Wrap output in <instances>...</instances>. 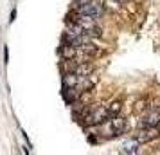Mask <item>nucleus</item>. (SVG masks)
<instances>
[{
    "instance_id": "1",
    "label": "nucleus",
    "mask_w": 160,
    "mask_h": 155,
    "mask_svg": "<svg viewBox=\"0 0 160 155\" xmlns=\"http://www.w3.org/2000/svg\"><path fill=\"white\" fill-rule=\"evenodd\" d=\"M74 11H78L81 15H87V16H94L95 20H99L104 16V4L97 2V0H76L72 6Z\"/></svg>"
},
{
    "instance_id": "2",
    "label": "nucleus",
    "mask_w": 160,
    "mask_h": 155,
    "mask_svg": "<svg viewBox=\"0 0 160 155\" xmlns=\"http://www.w3.org/2000/svg\"><path fill=\"white\" fill-rule=\"evenodd\" d=\"M104 125H106V130H108V133H112L113 137H115V135H121V133H124L126 130H128V123H126V119L121 117V116L112 117L110 121H106Z\"/></svg>"
},
{
    "instance_id": "3",
    "label": "nucleus",
    "mask_w": 160,
    "mask_h": 155,
    "mask_svg": "<svg viewBox=\"0 0 160 155\" xmlns=\"http://www.w3.org/2000/svg\"><path fill=\"white\" fill-rule=\"evenodd\" d=\"M135 137H137L142 144L151 142V141L160 137V126H142V128H138V132H137Z\"/></svg>"
},
{
    "instance_id": "4",
    "label": "nucleus",
    "mask_w": 160,
    "mask_h": 155,
    "mask_svg": "<svg viewBox=\"0 0 160 155\" xmlns=\"http://www.w3.org/2000/svg\"><path fill=\"white\" fill-rule=\"evenodd\" d=\"M142 126H160V110L151 108L146 112L138 123V128H142Z\"/></svg>"
},
{
    "instance_id": "5",
    "label": "nucleus",
    "mask_w": 160,
    "mask_h": 155,
    "mask_svg": "<svg viewBox=\"0 0 160 155\" xmlns=\"http://www.w3.org/2000/svg\"><path fill=\"white\" fill-rule=\"evenodd\" d=\"M140 148H142V142L135 137V139H130L126 141L121 148V152L122 153H140Z\"/></svg>"
},
{
    "instance_id": "6",
    "label": "nucleus",
    "mask_w": 160,
    "mask_h": 155,
    "mask_svg": "<svg viewBox=\"0 0 160 155\" xmlns=\"http://www.w3.org/2000/svg\"><path fill=\"white\" fill-rule=\"evenodd\" d=\"M106 108H108L110 119H112V117H115V116L121 114V110H122V103H121V101H110V103L106 105Z\"/></svg>"
},
{
    "instance_id": "7",
    "label": "nucleus",
    "mask_w": 160,
    "mask_h": 155,
    "mask_svg": "<svg viewBox=\"0 0 160 155\" xmlns=\"http://www.w3.org/2000/svg\"><path fill=\"white\" fill-rule=\"evenodd\" d=\"M117 2H119V4H124V2H126V0H117Z\"/></svg>"
}]
</instances>
